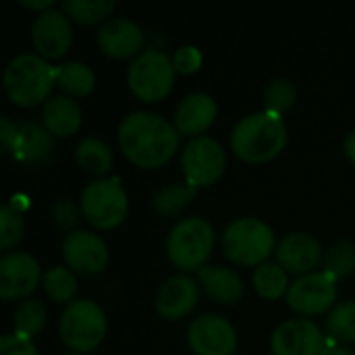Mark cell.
<instances>
[{"label": "cell", "instance_id": "obj_39", "mask_svg": "<svg viewBox=\"0 0 355 355\" xmlns=\"http://www.w3.org/2000/svg\"><path fill=\"white\" fill-rule=\"evenodd\" d=\"M322 355H355L352 349H347L345 345H339L335 343V339H329L327 345H324V352Z\"/></svg>", "mask_w": 355, "mask_h": 355}, {"label": "cell", "instance_id": "obj_38", "mask_svg": "<svg viewBox=\"0 0 355 355\" xmlns=\"http://www.w3.org/2000/svg\"><path fill=\"white\" fill-rule=\"evenodd\" d=\"M21 6H25V8H29V10H33V12H37V15H42V12H46V10H50V8H54V0H21Z\"/></svg>", "mask_w": 355, "mask_h": 355}, {"label": "cell", "instance_id": "obj_16", "mask_svg": "<svg viewBox=\"0 0 355 355\" xmlns=\"http://www.w3.org/2000/svg\"><path fill=\"white\" fill-rule=\"evenodd\" d=\"M96 42L106 56L125 60V58H135L144 52L146 33L131 19L112 17L104 25H100Z\"/></svg>", "mask_w": 355, "mask_h": 355}, {"label": "cell", "instance_id": "obj_11", "mask_svg": "<svg viewBox=\"0 0 355 355\" xmlns=\"http://www.w3.org/2000/svg\"><path fill=\"white\" fill-rule=\"evenodd\" d=\"M60 252L67 268L83 277L100 275L108 266V258H110L106 241L98 233L85 229L69 233L62 241Z\"/></svg>", "mask_w": 355, "mask_h": 355}, {"label": "cell", "instance_id": "obj_31", "mask_svg": "<svg viewBox=\"0 0 355 355\" xmlns=\"http://www.w3.org/2000/svg\"><path fill=\"white\" fill-rule=\"evenodd\" d=\"M327 331L329 337L341 343H352L355 341V302H343L337 304L329 316H327Z\"/></svg>", "mask_w": 355, "mask_h": 355}, {"label": "cell", "instance_id": "obj_12", "mask_svg": "<svg viewBox=\"0 0 355 355\" xmlns=\"http://www.w3.org/2000/svg\"><path fill=\"white\" fill-rule=\"evenodd\" d=\"M42 279L40 262L27 252H8L0 258V297L4 302L29 297Z\"/></svg>", "mask_w": 355, "mask_h": 355}, {"label": "cell", "instance_id": "obj_25", "mask_svg": "<svg viewBox=\"0 0 355 355\" xmlns=\"http://www.w3.org/2000/svg\"><path fill=\"white\" fill-rule=\"evenodd\" d=\"M252 283H254L256 293L262 300H268V302H277L283 295L287 297V291L291 287L287 270L279 262H264V264H260L254 270V275H252Z\"/></svg>", "mask_w": 355, "mask_h": 355}, {"label": "cell", "instance_id": "obj_1", "mask_svg": "<svg viewBox=\"0 0 355 355\" xmlns=\"http://www.w3.org/2000/svg\"><path fill=\"white\" fill-rule=\"evenodd\" d=\"M119 148L139 168H160L179 150L181 133L164 116L150 110H135L119 125Z\"/></svg>", "mask_w": 355, "mask_h": 355}, {"label": "cell", "instance_id": "obj_24", "mask_svg": "<svg viewBox=\"0 0 355 355\" xmlns=\"http://www.w3.org/2000/svg\"><path fill=\"white\" fill-rule=\"evenodd\" d=\"M56 85L71 98L89 96L96 87V73L81 60H67L56 67Z\"/></svg>", "mask_w": 355, "mask_h": 355}, {"label": "cell", "instance_id": "obj_27", "mask_svg": "<svg viewBox=\"0 0 355 355\" xmlns=\"http://www.w3.org/2000/svg\"><path fill=\"white\" fill-rule=\"evenodd\" d=\"M60 8L67 17L79 25H96L106 23L112 10L116 8L114 0H64Z\"/></svg>", "mask_w": 355, "mask_h": 355}, {"label": "cell", "instance_id": "obj_33", "mask_svg": "<svg viewBox=\"0 0 355 355\" xmlns=\"http://www.w3.org/2000/svg\"><path fill=\"white\" fill-rule=\"evenodd\" d=\"M25 233V223L21 212L12 204H4L0 208V248L8 254Z\"/></svg>", "mask_w": 355, "mask_h": 355}, {"label": "cell", "instance_id": "obj_30", "mask_svg": "<svg viewBox=\"0 0 355 355\" xmlns=\"http://www.w3.org/2000/svg\"><path fill=\"white\" fill-rule=\"evenodd\" d=\"M297 102V87L287 77L272 79L264 89V110L283 116V112L291 110Z\"/></svg>", "mask_w": 355, "mask_h": 355}, {"label": "cell", "instance_id": "obj_7", "mask_svg": "<svg viewBox=\"0 0 355 355\" xmlns=\"http://www.w3.org/2000/svg\"><path fill=\"white\" fill-rule=\"evenodd\" d=\"M175 64L173 56L158 48H148L135 56L127 69V85L131 94L148 104L164 100L175 85Z\"/></svg>", "mask_w": 355, "mask_h": 355}, {"label": "cell", "instance_id": "obj_13", "mask_svg": "<svg viewBox=\"0 0 355 355\" xmlns=\"http://www.w3.org/2000/svg\"><path fill=\"white\" fill-rule=\"evenodd\" d=\"M187 343L196 355H233L237 349V331L227 318L204 314L189 324Z\"/></svg>", "mask_w": 355, "mask_h": 355}, {"label": "cell", "instance_id": "obj_22", "mask_svg": "<svg viewBox=\"0 0 355 355\" xmlns=\"http://www.w3.org/2000/svg\"><path fill=\"white\" fill-rule=\"evenodd\" d=\"M200 285L210 300L223 306H233L243 297V281L237 272L225 266H204L198 272Z\"/></svg>", "mask_w": 355, "mask_h": 355}, {"label": "cell", "instance_id": "obj_29", "mask_svg": "<svg viewBox=\"0 0 355 355\" xmlns=\"http://www.w3.org/2000/svg\"><path fill=\"white\" fill-rule=\"evenodd\" d=\"M46 322H48V312L40 300H23L12 314L15 333L29 337V339L40 335L44 331Z\"/></svg>", "mask_w": 355, "mask_h": 355}, {"label": "cell", "instance_id": "obj_18", "mask_svg": "<svg viewBox=\"0 0 355 355\" xmlns=\"http://www.w3.org/2000/svg\"><path fill=\"white\" fill-rule=\"evenodd\" d=\"M277 262L297 277L316 272V266L324 262L322 243L310 235V233H291L283 237V241L277 245Z\"/></svg>", "mask_w": 355, "mask_h": 355}, {"label": "cell", "instance_id": "obj_8", "mask_svg": "<svg viewBox=\"0 0 355 355\" xmlns=\"http://www.w3.org/2000/svg\"><path fill=\"white\" fill-rule=\"evenodd\" d=\"M60 341L77 354L94 352L108 333L104 310L92 300H75L64 308L58 320Z\"/></svg>", "mask_w": 355, "mask_h": 355}, {"label": "cell", "instance_id": "obj_15", "mask_svg": "<svg viewBox=\"0 0 355 355\" xmlns=\"http://www.w3.org/2000/svg\"><path fill=\"white\" fill-rule=\"evenodd\" d=\"M327 339L310 318H291L277 327L270 339L272 355H322Z\"/></svg>", "mask_w": 355, "mask_h": 355}, {"label": "cell", "instance_id": "obj_2", "mask_svg": "<svg viewBox=\"0 0 355 355\" xmlns=\"http://www.w3.org/2000/svg\"><path fill=\"white\" fill-rule=\"evenodd\" d=\"M287 146V125L283 116L268 110L243 116L231 131L233 154L250 164L275 160Z\"/></svg>", "mask_w": 355, "mask_h": 355}, {"label": "cell", "instance_id": "obj_14", "mask_svg": "<svg viewBox=\"0 0 355 355\" xmlns=\"http://www.w3.org/2000/svg\"><path fill=\"white\" fill-rule=\"evenodd\" d=\"M31 42L46 60L62 58L73 44V25L62 8H50L33 19Z\"/></svg>", "mask_w": 355, "mask_h": 355}, {"label": "cell", "instance_id": "obj_4", "mask_svg": "<svg viewBox=\"0 0 355 355\" xmlns=\"http://www.w3.org/2000/svg\"><path fill=\"white\" fill-rule=\"evenodd\" d=\"M225 256L239 266H260L277 252L275 231L260 218L241 216L227 225L223 233Z\"/></svg>", "mask_w": 355, "mask_h": 355}, {"label": "cell", "instance_id": "obj_40", "mask_svg": "<svg viewBox=\"0 0 355 355\" xmlns=\"http://www.w3.org/2000/svg\"><path fill=\"white\" fill-rule=\"evenodd\" d=\"M343 150H345V156L347 160L355 164V129L345 137V144H343Z\"/></svg>", "mask_w": 355, "mask_h": 355}, {"label": "cell", "instance_id": "obj_17", "mask_svg": "<svg viewBox=\"0 0 355 355\" xmlns=\"http://www.w3.org/2000/svg\"><path fill=\"white\" fill-rule=\"evenodd\" d=\"M200 302V285L189 275H175L166 279L156 293V312L164 320H183Z\"/></svg>", "mask_w": 355, "mask_h": 355}, {"label": "cell", "instance_id": "obj_28", "mask_svg": "<svg viewBox=\"0 0 355 355\" xmlns=\"http://www.w3.org/2000/svg\"><path fill=\"white\" fill-rule=\"evenodd\" d=\"M42 287H44V293L54 304H67V306L77 300V291H79L77 277L67 266L50 268L42 279Z\"/></svg>", "mask_w": 355, "mask_h": 355}, {"label": "cell", "instance_id": "obj_10", "mask_svg": "<svg viewBox=\"0 0 355 355\" xmlns=\"http://www.w3.org/2000/svg\"><path fill=\"white\" fill-rule=\"evenodd\" d=\"M337 293V281L331 275L324 270L310 272L291 283L287 291V304L300 316H320L335 308Z\"/></svg>", "mask_w": 355, "mask_h": 355}, {"label": "cell", "instance_id": "obj_20", "mask_svg": "<svg viewBox=\"0 0 355 355\" xmlns=\"http://www.w3.org/2000/svg\"><path fill=\"white\" fill-rule=\"evenodd\" d=\"M54 154V137L42 123H23L19 125V139L12 152V158L21 164L42 166Z\"/></svg>", "mask_w": 355, "mask_h": 355}, {"label": "cell", "instance_id": "obj_36", "mask_svg": "<svg viewBox=\"0 0 355 355\" xmlns=\"http://www.w3.org/2000/svg\"><path fill=\"white\" fill-rule=\"evenodd\" d=\"M0 355H37L33 339L19 333H8L0 339Z\"/></svg>", "mask_w": 355, "mask_h": 355}, {"label": "cell", "instance_id": "obj_34", "mask_svg": "<svg viewBox=\"0 0 355 355\" xmlns=\"http://www.w3.org/2000/svg\"><path fill=\"white\" fill-rule=\"evenodd\" d=\"M52 216H54V223L69 233H75L79 231V223L83 218V212H81V206L73 204L71 200H58L52 208Z\"/></svg>", "mask_w": 355, "mask_h": 355}, {"label": "cell", "instance_id": "obj_37", "mask_svg": "<svg viewBox=\"0 0 355 355\" xmlns=\"http://www.w3.org/2000/svg\"><path fill=\"white\" fill-rule=\"evenodd\" d=\"M17 139H19V127L8 116H2L0 119V144H2V150L12 156Z\"/></svg>", "mask_w": 355, "mask_h": 355}, {"label": "cell", "instance_id": "obj_35", "mask_svg": "<svg viewBox=\"0 0 355 355\" xmlns=\"http://www.w3.org/2000/svg\"><path fill=\"white\" fill-rule=\"evenodd\" d=\"M204 56L196 46H181L173 54V64L179 75H193L202 69Z\"/></svg>", "mask_w": 355, "mask_h": 355}, {"label": "cell", "instance_id": "obj_5", "mask_svg": "<svg viewBox=\"0 0 355 355\" xmlns=\"http://www.w3.org/2000/svg\"><path fill=\"white\" fill-rule=\"evenodd\" d=\"M216 235L212 225L202 216H187L179 220L166 237V256L183 275L202 270L212 252Z\"/></svg>", "mask_w": 355, "mask_h": 355}, {"label": "cell", "instance_id": "obj_23", "mask_svg": "<svg viewBox=\"0 0 355 355\" xmlns=\"http://www.w3.org/2000/svg\"><path fill=\"white\" fill-rule=\"evenodd\" d=\"M75 160L83 173L98 179H106V175L112 171L114 154L106 141L98 137H83L75 148Z\"/></svg>", "mask_w": 355, "mask_h": 355}, {"label": "cell", "instance_id": "obj_19", "mask_svg": "<svg viewBox=\"0 0 355 355\" xmlns=\"http://www.w3.org/2000/svg\"><path fill=\"white\" fill-rule=\"evenodd\" d=\"M216 116H218L216 100L210 94L193 92L179 102L173 125L181 135L196 139L202 137V133H206L214 125Z\"/></svg>", "mask_w": 355, "mask_h": 355}, {"label": "cell", "instance_id": "obj_26", "mask_svg": "<svg viewBox=\"0 0 355 355\" xmlns=\"http://www.w3.org/2000/svg\"><path fill=\"white\" fill-rule=\"evenodd\" d=\"M196 187L187 185V183H173L166 185L162 189H158L152 198V208L156 214L164 216V218H175L179 216L183 210H187V206L193 202L196 198Z\"/></svg>", "mask_w": 355, "mask_h": 355}, {"label": "cell", "instance_id": "obj_6", "mask_svg": "<svg viewBox=\"0 0 355 355\" xmlns=\"http://www.w3.org/2000/svg\"><path fill=\"white\" fill-rule=\"evenodd\" d=\"M79 206L89 227L110 231L123 225L129 214V198L121 177H106L87 183L81 191Z\"/></svg>", "mask_w": 355, "mask_h": 355}, {"label": "cell", "instance_id": "obj_32", "mask_svg": "<svg viewBox=\"0 0 355 355\" xmlns=\"http://www.w3.org/2000/svg\"><path fill=\"white\" fill-rule=\"evenodd\" d=\"M324 272L331 275L335 281H341L355 272V243L352 241H337L324 254Z\"/></svg>", "mask_w": 355, "mask_h": 355}, {"label": "cell", "instance_id": "obj_41", "mask_svg": "<svg viewBox=\"0 0 355 355\" xmlns=\"http://www.w3.org/2000/svg\"><path fill=\"white\" fill-rule=\"evenodd\" d=\"M64 355H85V354H77V352H71V354H64Z\"/></svg>", "mask_w": 355, "mask_h": 355}, {"label": "cell", "instance_id": "obj_3", "mask_svg": "<svg viewBox=\"0 0 355 355\" xmlns=\"http://www.w3.org/2000/svg\"><path fill=\"white\" fill-rule=\"evenodd\" d=\"M56 83V67H50L40 54H19L8 60L2 85L6 98L21 108H33L50 100Z\"/></svg>", "mask_w": 355, "mask_h": 355}, {"label": "cell", "instance_id": "obj_21", "mask_svg": "<svg viewBox=\"0 0 355 355\" xmlns=\"http://www.w3.org/2000/svg\"><path fill=\"white\" fill-rule=\"evenodd\" d=\"M83 123L81 106L71 96H52L42 108V125L52 137H73Z\"/></svg>", "mask_w": 355, "mask_h": 355}, {"label": "cell", "instance_id": "obj_9", "mask_svg": "<svg viewBox=\"0 0 355 355\" xmlns=\"http://www.w3.org/2000/svg\"><path fill=\"white\" fill-rule=\"evenodd\" d=\"M181 168L185 183L200 189L212 187L227 168L225 148L208 135L191 139L181 154Z\"/></svg>", "mask_w": 355, "mask_h": 355}]
</instances>
